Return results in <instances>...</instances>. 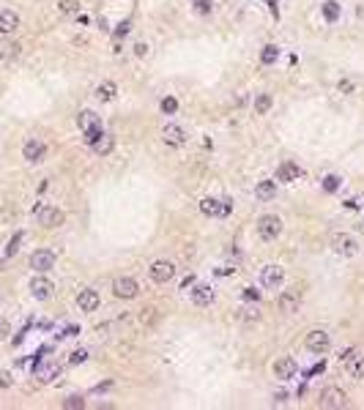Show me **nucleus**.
I'll use <instances>...</instances> for the list:
<instances>
[{"instance_id":"obj_1","label":"nucleus","mask_w":364,"mask_h":410,"mask_svg":"<svg viewBox=\"0 0 364 410\" xmlns=\"http://www.w3.org/2000/svg\"><path fill=\"white\" fill-rule=\"evenodd\" d=\"M36 213H38V224L47 227V230H55V227H60L66 221V213L55 205H38Z\"/></svg>"},{"instance_id":"obj_2","label":"nucleus","mask_w":364,"mask_h":410,"mask_svg":"<svg viewBox=\"0 0 364 410\" xmlns=\"http://www.w3.org/2000/svg\"><path fill=\"white\" fill-rule=\"evenodd\" d=\"M279 233H282V219H279V216H274V213H266V216L258 219V235H260L263 241L279 238Z\"/></svg>"},{"instance_id":"obj_3","label":"nucleus","mask_w":364,"mask_h":410,"mask_svg":"<svg viewBox=\"0 0 364 410\" xmlns=\"http://www.w3.org/2000/svg\"><path fill=\"white\" fill-rule=\"evenodd\" d=\"M200 211H203L206 216H230V211H233V203H230V200L206 197V200H200Z\"/></svg>"},{"instance_id":"obj_4","label":"nucleus","mask_w":364,"mask_h":410,"mask_svg":"<svg viewBox=\"0 0 364 410\" xmlns=\"http://www.w3.org/2000/svg\"><path fill=\"white\" fill-rule=\"evenodd\" d=\"M304 345H307V350H309V353L323 355V353L329 350V345H332V339H329V334L323 331V328H315V331H309V334H307Z\"/></svg>"},{"instance_id":"obj_5","label":"nucleus","mask_w":364,"mask_h":410,"mask_svg":"<svg viewBox=\"0 0 364 410\" xmlns=\"http://www.w3.org/2000/svg\"><path fill=\"white\" fill-rule=\"evenodd\" d=\"M30 268L38 271V274L52 271V268H55V252L52 249H36L30 254Z\"/></svg>"},{"instance_id":"obj_6","label":"nucleus","mask_w":364,"mask_h":410,"mask_svg":"<svg viewBox=\"0 0 364 410\" xmlns=\"http://www.w3.org/2000/svg\"><path fill=\"white\" fill-rule=\"evenodd\" d=\"M348 405V396L342 388H326V391L320 394V407H326V410H340V407H345Z\"/></svg>"},{"instance_id":"obj_7","label":"nucleus","mask_w":364,"mask_h":410,"mask_svg":"<svg viewBox=\"0 0 364 410\" xmlns=\"http://www.w3.org/2000/svg\"><path fill=\"white\" fill-rule=\"evenodd\" d=\"M332 249L337 252V254H342V257H353L356 252H359V244H356L350 235H345V233H337L334 238H332Z\"/></svg>"},{"instance_id":"obj_8","label":"nucleus","mask_w":364,"mask_h":410,"mask_svg":"<svg viewBox=\"0 0 364 410\" xmlns=\"http://www.w3.org/2000/svg\"><path fill=\"white\" fill-rule=\"evenodd\" d=\"M112 293H115L118 298H134V295L140 293V285L132 277H118L112 282Z\"/></svg>"},{"instance_id":"obj_9","label":"nucleus","mask_w":364,"mask_h":410,"mask_svg":"<svg viewBox=\"0 0 364 410\" xmlns=\"http://www.w3.org/2000/svg\"><path fill=\"white\" fill-rule=\"evenodd\" d=\"M22 156H25V161H30V164H38V161H44V156H47V145L42 140H28L22 148Z\"/></svg>"},{"instance_id":"obj_10","label":"nucleus","mask_w":364,"mask_h":410,"mask_svg":"<svg viewBox=\"0 0 364 410\" xmlns=\"http://www.w3.org/2000/svg\"><path fill=\"white\" fill-rule=\"evenodd\" d=\"M52 290H55V285H52L50 279H44V277H33L30 279V293H33V298H36V301L52 298Z\"/></svg>"},{"instance_id":"obj_11","label":"nucleus","mask_w":364,"mask_h":410,"mask_svg":"<svg viewBox=\"0 0 364 410\" xmlns=\"http://www.w3.org/2000/svg\"><path fill=\"white\" fill-rule=\"evenodd\" d=\"M175 277V265L167 263V260H156V263L151 265V279L159 282V285H165V282H170Z\"/></svg>"},{"instance_id":"obj_12","label":"nucleus","mask_w":364,"mask_h":410,"mask_svg":"<svg viewBox=\"0 0 364 410\" xmlns=\"http://www.w3.org/2000/svg\"><path fill=\"white\" fill-rule=\"evenodd\" d=\"M161 140H165V145H170V148H181L186 143V131L181 129V126L167 123L165 129H161Z\"/></svg>"},{"instance_id":"obj_13","label":"nucleus","mask_w":364,"mask_h":410,"mask_svg":"<svg viewBox=\"0 0 364 410\" xmlns=\"http://www.w3.org/2000/svg\"><path fill=\"white\" fill-rule=\"evenodd\" d=\"M263 287H268V290H277L282 285V279H285V271H282L279 265H266L263 268Z\"/></svg>"},{"instance_id":"obj_14","label":"nucleus","mask_w":364,"mask_h":410,"mask_svg":"<svg viewBox=\"0 0 364 410\" xmlns=\"http://www.w3.org/2000/svg\"><path fill=\"white\" fill-rule=\"evenodd\" d=\"M296 361L291 358V355H285V358H279V361H274V378H279V380H291L293 375H296Z\"/></svg>"},{"instance_id":"obj_15","label":"nucleus","mask_w":364,"mask_h":410,"mask_svg":"<svg viewBox=\"0 0 364 410\" xmlns=\"http://www.w3.org/2000/svg\"><path fill=\"white\" fill-rule=\"evenodd\" d=\"M277 306H279V312H285V314H293V312H299V306H301V298H299V293H291V290H285L277 298Z\"/></svg>"},{"instance_id":"obj_16","label":"nucleus","mask_w":364,"mask_h":410,"mask_svg":"<svg viewBox=\"0 0 364 410\" xmlns=\"http://www.w3.org/2000/svg\"><path fill=\"white\" fill-rule=\"evenodd\" d=\"M77 306H79V312H96V306H99V293L96 290H79L77 295Z\"/></svg>"},{"instance_id":"obj_17","label":"nucleus","mask_w":364,"mask_h":410,"mask_svg":"<svg viewBox=\"0 0 364 410\" xmlns=\"http://www.w3.org/2000/svg\"><path fill=\"white\" fill-rule=\"evenodd\" d=\"M19 28V17H17V11H11V9H6V11H0V36H11Z\"/></svg>"},{"instance_id":"obj_18","label":"nucleus","mask_w":364,"mask_h":410,"mask_svg":"<svg viewBox=\"0 0 364 410\" xmlns=\"http://www.w3.org/2000/svg\"><path fill=\"white\" fill-rule=\"evenodd\" d=\"M299 178H301V170L296 164H291V161L277 167V180H282V184H293V180H299Z\"/></svg>"},{"instance_id":"obj_19","label":"nucleus","mask_w":364,"mask_h":410,"mask_svg":"<svg viewBox=\"0 0 364 410\" xmlns=\"http://www.w3.org/2000/svg\"><path fill=\"white\" fill-rule=\"evenodd\" d=\"M192 301L197 306H208L214 301V290L208 285H192Z\"/></svg>"},{"instance_id":"obj_20","label":"nucleus","mask_w":364,"mask_h":410,"mask_svg":"<svg viewBox=\"0 0 364 410\" xmlns=\"http://www.w3.org/2000/svg\"><path fill=\"white\" fill-rule=\"evenodd\" d=\"M91 148L99 153V156H110V153L115 151V137H112V134H102V137H99Z\"/></svg>"},{"instance_id":"obj_21","label":"nucleus","mask_w":364,"mask_h":410,"mask_svg":"<svg viewBox=\"0 0 364 410\" xmlns=\"http://www.w3.org/2000/svg\"><path fill=\"white\" fill-rule=\"evenodd\" d=\"M274 194H277V180H260L255 186V197L258 200H271Z\"/></svg>"},{"instance_id":"obj_22","label":"nucleus","mask_w":364,"mask_h":410,"mask_svg":"<svg viewBox=\"0 0 364 410\" xmlns=\"http://www.w3.org/2000/svg\"><path fill=\"white\" fill-rule=\"evenodd\" d=\"M99 123H102V120H99V115H96V112H91V110H83V112H79V115H77V126H79V129H91V126H99Z\"/></svg>"},{"instance_id":"obj_23","label":"nucleus","mask_w":364,"mask_h":410,"mask_svg":"<svg viewBox=\"0 0 364 410\" xmlns=\"http://www.w3.org/2000/svg\"><path fill=\"white\" fill-rule=\"evenodd\" d=\"M115 93H118V85L115 82H102L96 88V96L102 99V102H112V99H115Z\"/></svg>"},{"instance_id":"obj_24","label":"nucleus","mask_w":364,"mask_h":410,"mask_svg":"<svg viewBox=\"0 0 364 410\" xmlns=\"http://www.w3.org/2000/svg\"><path fill=\"white\" fill-rule=\"evenodd\" d=\"M156 320H159V309L156 306H145V309H140V323L143 326H156Z\"/></svg>"},{"instance_id":"obj_25","label":"nucleus","mask_w":364,"mask_h":410,"mask_svg":"<svg viewBox=\"0 0 364 410\" xmlns=\"http://www.w3.org/2000/svg\"><path fill=\"white\" fill-rule=\"evenodd\" d=\"M348 375H350V378H356V380L364 378V353H359V355H356V358L348 364Z\"/></svg>"},{"instance_id":"obj_26","label":"nucleus","mask_w":364,"mask_h":410,"mask_svg":"<svg viewBox=\"0 0 364 410\" xmlns=\"http://www.w3.org/2000/svg\"><path fill=\"white\" fill-rule=\"evenodd\" d=\"M60 375V367L58 364H50V367H44V369H38L36 372V378H38V383H52Z\"/></svg>"},{"instance_id":"obj_27","label":"nucleus","mask_w":364,"mask_h":410,"mask_svg":"<svg viewBox=\"0 0 364 410\" xmlns=\"http://www.w3.org/2000/svg\"><path fill=\"white\" fill-rule=\"evenodd\" d=\"M19 55V44H11V41H0V63L17 58Z\"/></svg>"},{"instance_id":"obj_28","label":"nucleus","mask_w":364,"mask_h":410,"mask_svg":"<svg viewBox=\"0 0 364 410\" xmlns=\"http://www.w3.org/2000/svg\"><path fill=\"white\" fill-rule=\"evenodd\" d=\"M271 104H274V99L268 96V93H260V96L255 99V112H258V115H266V112L271 110Z\"/></svg>"},{"instance_id":"obj_29","label":"nucleus","mask_w":364,"mask_h":410,"mask_svg":"<svg viewBox=\"0 0 364 410\" xmlns=\"http://www.w3.org/2000/svg\"><path fill=\"white\" fill-rule=\"evenodd\" d=\"M277 58H279V50H277V47H274V44H266V47H263V52H260V60H263V63H266V66L277 63Z\"/></svg>"},{"instance_id":"obj_30","label":"nucleus","mask_w":364,"mask_h":410,"mask_svg":"<svg viewBox=\"0 0 364 410\" xmlns=\"http://www.w3.org/2000/svg\"><path fill=\"white\" fill-rule=\"evenodd\" d=\"M323 17H326L329 22H337V19H340V6H337L334 0H326V3H323Z\"/></svg>"},{"instance_id":"obj_31","label":"nucleus","mask_w":364,"mask_h":410,"mask_svg":"<svg viewBox=\"0 0 364 410\" xmlns=\"http://www.w3.org/2000/svg\"><path fill=\"white\" fill-rule=\"evenodd\" d=\"M58 11L60 14H77L79 11V0H58Z\"/></svg>"},{"instance_id":"obj_32","label":"nucleus","mask_w":364,"mask_h":410,"mask_svg":"<svg viewBox=\"0 0 364 410\" xmlns=\"http://www.w3.org/2000/svg\"><path fill=\"white\" fill-rule=\"evenodd\" d=\"M63 407H66V410H83V407H85V399H83V396H77V394H74V396H66V399H63Z\"/></svg>"},{"instance_id":"obj_33","label":"nucleus","mask_w":364,"mask_h":410,"mask_svg":"<svg viewBox=\"0 0 364 410\" xmlns=\"http://www.w3.org/2000/svg\"><path fill=\"white\" fill-rule=\"evenodd\" d=\"M102 134H104V131H102V123H99V126H91V129H85V143L93 145L99 137H102Z\"/></svg>"},{"instance_id":"obj_34","label":"nucleus","mask_w":364,"mask_h":410,"mask_svg":"<svg viewBox=\"0 0 364 410\" xmlns=\"http://www.w3.org/2000/svg\"><path fill=\"white\" fill-rule=\"evenodd\" d=\"M241 320H244V323H258L260 312H258V309H252V306H244V309H241Z\"/></svg>"},{"instance_id":"obj_35","label":"nucleus","mask_w":364,"mask_h":410,"mask_svg":"<svg viewBox=\"0 0 364 410\" xmlns=\"http://www.w3.org/2000/svg\"><path fill=\"white\" fill-rule=\"evenodd\" d=\"M178 110V102H175L173 96H167V99H161V112L165 115H173V112Z\"/></svg>"},{"instance_id":"obj_36","label":"nucleus","mask_w":364,"mask_h":410,"mask_svg":"<svg viewBox=\"0 0 364 410\" xmlns=\"http://www.w3.org/2000/svg\"><path fill=\"white\" fill-rule=\"evenodd\" d=\"M211 9H214V3L211 0H194V11H197V14H211Z\"/></svg>"},{"instance_id":"obj_37","label":"nucleus","mask_w":364,"mask_h":410,"mask_svg":"<svg viewBox=\"0 0 364 410\" xmlns=\"http://www.w3.org/2000/svg\"><path fill=\"white\" fill-rule=\"evenodd\" d=\"M323 189H326V192H337V189H340V178H337V175H326V178H323Z\"/></svg>"},{"instance_id":"obj_38","label":"nucleus","mask_w":364,"mask_h":410,"mask_svg":"<svg viewBox=\"0 0 364 410\" xmlns=\"http://www.w3.org/2000/svg\"><path fill=\"white\" fill-rule=\"evenodd\" d=\"M356 355H359V350H356V347H348V350H342V353H340V364H345V367H348L350 361L356 358Z\"/></svg>"},{"instance_id":"obj_39","label":"nucleus","mask_w":364,"mask_h":410,"mask_svg":"<svg viewBox=\"0 0 364 410\" xmlns=\"http://www.w3.org/2000/svg\"><path fill=\"white\" fill-rule=\"evenodd\" d=\"M241 295H244V301H255V304L260 301V290H255V287H244Z\"/></svg>"},{"instance_id":"obj_40","label":"nucleus","mask_w":364,"mask_h":410,"mask_svg":"<svg viewBox=\"0 0 364 410\" xmlns=\"http://www.w3.org/2000/svg\"><path fill=\"white\" fill-rule=\"evenodd\" d=\"M9 334H11V323L6 320V317H0V342L9 339Z\"/></svg>"},{"instance_id":"obj_41","label":"nucleus","mask_w":364,"mask_h":410,"mask_svg":"<svg viewBox=\"0 0 364 410\" xmlns=\"http://www.w3.org/2000/svg\"><path fill=\"white\" fill-rule=\"evenodd\" d=\"M19 241H22V233H17L14 238L9 241V249H6V254H14V252L19 249Z\"/></svg>"},{"instance_id":"obj_42","label":"nucleus","mask_w":364,"mask_h":410,"mask_svg":"<svg viewBox=\"0 0 364 410\" xmlns=\"http://www.w3.org/2000/svg\"><path fill=\"white\" fill-rule=\"evenodd\" d=\"M134 55H137V58H145V55H148V44H145V41H137V44H134Z\"/></svg>"},{"instance_id":"obj_43","label":"nucleus","mask_w":364,"mask_h":410,"mask_svg":"<svg viewBox=\"0 0 364 410\" xmlns=\"http://www.w3.org/2000/svg\"><path fill=\"white\" fill-rule=\"evenodd\" d=\"M85 358H88V353H85V350H74L69 361H71V364H83Z\"/></svg>"},{"instance_id":"obj_44","label":"nucleus","mask_w":364,"mask_h":410,"mask_svg":"<svg viewBox=\"0 0 364 410\" xmlns=\"http://www.w3.org/2000/svg\"><path fill=\"white\" fill-rule=\"evenodd\" d=\"M129 30H132V25H129V22H120L118 28H115V38H124Z\"/></svg>"},{"instance_id":"obj_45","label":"nucleus","mask_w":364,"mask_h":410,"mask_svg":"<svg viewBox=\"0 0 364 410\" xmlns=\"http://www.w3.org/2000/svg\"><path fill=\"white\" fill-rule=\"evenodd\" d=\"M14 378H11V372H0V388H9Z\"/></svg>"},{"instance_id":"obj_46","label":"nucleus","mask_w":364,"mask_h":410,"mask_svg":"<svg viewBox=\"0 0 364 410\" xmlns=\"http://www.w3.org/2000/svg\"><path fill=\"white\" fill-rule=\"evenodd\" d=\"M337 88H340V93H350V90H353V82H350V79H340Z\"/></svg>"},{"instance_id":"obj_47","label":"nucleus","mask_w":364,"mask_h":410,"mask_svg":"<svg viewBox=\"0 0 364 410\" xmlns=\"http://www.w3.org/2000/svg\"><path fill=\"white\" fill-rule=\"evenodd\" d=\"M192 285H194V279L189 277V279H184V290H192Z\"/></svg>"},{"instance_id":"obj_48","label":"nucleus","mask_w":364,"mask_h":410,"mask_svg":"<svg viewBox=\"0 0 364 410\" xmlns=\"http://www.w3.org/2000/svg\"><path fill=\"white\" fill-rule=\"evenodd\" d=\"M285 396H288L285 391H279V394H274V402H285Z\"/></svg>"}]
</instances>
